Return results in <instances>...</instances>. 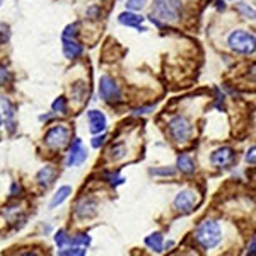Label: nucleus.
Segmentation results:
<instances>
[{"mask_svg":"<svg viewBox=\"0 0 256 256\" xmlns=\"http://www.w3.org/2000/svg\"><path fill=\"white\" fill-rule=\"evenodd\" d=\"M181 0H154L152 12H150V21L157 26H162V22H174L181 17Z\"/></svg>","mask_w":256,"mask_h":256,"instance_id":"obj_1","label":"nucleus"},{"mask_svg":"<svg viewBox=\"0 0 256 256\" xmlns=\"http://www.w3.org/2000/svg\"><path fill=\"white\" fill-rule=\"evenodd\" d=\"M195 239L198 241V244L203 250H212L222 239V232H220V227L215 220H205L201 222L198 229L195 231Z\"/></svg>","mask_w":256,"mask_h":256,"instance_id":"obj_2","label":"nucleus"},{"mask_svg":"<svg viewBox=\"0 0 256 256\" xmlns=\"http://www.w3.org/2000/svg\"><path fill=\"white\" fill-rule=\"evenodd\" d=\"M229 46H231L234 52L243 53V55H250L255 52V34L248 33V31L238 29L229 36Z\"/></svg>","mask_w":256,"mask_h":256,"instance_id":"obj_3","label":"nucleus"},{"mask_svg":"<svg viewBox=\"0 0 256 256\" xmlns=\"http://www.w3.org/2000/svg\"><path fill=\"white\" fill-rule=\"evenodd\" d=\"M62 43H64V53L68 60H75V58L82 55L84 48L79 43V40H77V24L65 28L64 36H62Z\"/></svg>","mask_w":256,"mask_h":256,"instance_id":"obj_4","label":"nucleus"},{"mask_svg":"<svg viewBox=\"0 0 256 256\" xmlns=\"http://www.w3.org/2000/svg\"><path fill=\"white\" fill-rule=\"evenodd\" d=\"M169 131H171V137H173L178 143H185V142H188L190 137H192L193 128L185 116H174V118L169 122Z\"/></svg>","mask_w":256,"mask_h":256,"instance_id":"obj_5","label":"nucleus"},{"mask_svg":"<svg viewBox=\"0 0 256 256\" xmlns=\"http://www.w3.org/2000/svg\"><path fill=\"white\" fill-rule=\"evenodd\" d=\"M70 140V130L65 125H57L50 128L48 133L45 135V143L50 149H62Z\"/></svg>","mask_w":256,"mask_h":256,"instance_id":"obj_6","label":"nucleus"},{"mask_svg":"<svg viewBox=\"0 0 256 256\" xmlns=\"http://www.w3.org/2000/svg\"><path fill=\"white\" fill-rule=\"evenodd\" d=\"M99 96H101V99H104L110 104L122 103V91H120L118 84L108 75L101 77V80H99Z\"/></svg>","mask_w":256,"mask_h":256,"instance_id":"obj_7","label":"nucleus"},{"mask_svg":"<svg viewBox=\"0 0 256 256\" xmlns=\"http://www.w3.org/2000/svg\"><path fill=\"white\" fill-rule=\"evenodd\" d=\"M195 205H196V193L192 192V190H183V192L178 193L176 198H174V207L181 213L193 212Z\"/></svg>","mask_w":256,"mask_h":256,"instance_id":"obj_8","label":"nucleus"},{"mask_svg":"<svg viewBox=\"0 0 256 256\" xmlns=\"http://www.w3.org/2000/svg\"><path fill=\"white\" fill-rule=\"evenodd\" d=\"M87 159V150L85 147L82 145V140L80 138H75L72 142V147H70V152H68V157H67V166L68 168H75V166H82Z\"/></svg>","mask_w":256,"mask_h":256,"instance_id":"obj_9","label":"nucleus"},{"mask_svg":"<svg viewBox=\"0 0 256 256\" xmlns=\"http://www.w3.org/2000/svg\"><path fill=\"white\" fill-rule=\"evenodd\" d=\"M236 154L231 147H220L210 156V162L215 168H229L234 162Z\"/></svg>","mask_w":256,"mask_h":256,"instance_id":"obj_10","label":"nucleus"},{"mask_svg":"<svg viewBox=\"0 0 256 256\" xmlns=\"http://www.w3.org/2000/svg\"><path fill=\"white\" fill-rule=\"evenodd\" d=\"M87 118H89V130H91V133L98 135L106 130V116L103 115V111L91 110L87 113Z\"/></svg>","mask_w":256,"mask_h":256,"instance_id":"obj_11","label":"nucleus"},{"mask_svg":"<svg viewBox=\"0 0 256 256\" xmlns=\"http://www.w3.org/2000/svg\"><path fill=\"white\" fill-rule=\"evenodd\" d=\"M96 212H98V203L92 198H84L75 205V215L79 219H89L96 215Z\"/></svg>","mask_w":256,"mask_h":256,"instance_id":"obj_12","label":"nucleus"},{"mask_svg":"<svg viewBox=\"0 0 256 256\" xmlns=\"http://www.w3.org/2000/svg\"><path fill=\"white\" fill-rule=\"evenodd\" d=\"M118 21H120V24L128 26V28H137L138 31H147L142 26L143 17H142V15H138V14H135V12H123V14H120Z\"/></svg>","mask_w":256,"mask_h":256,"instance_id":"obj_13","label":"nucleus"},{"mask_svg":"<svg viewBox=\"0 0 256 256\" xmlns=\"http://www.w3.org/2000/svg\"><path fill=\"white\" fill-rule=\"evenodd\" d=\"M55 178H57V169L53 168V166H45V168L38 173L36 180L43 188H48V186L55 181Z\"/></svg>","mask_w":256,"mask_h":256,"instance_id":"obj_14","label":"nucleus"},{"mask_svg":"<svg viewBox=\"0 0 256 256\" xmlns=\"http://www.w3.org/2000/svg\"><path fill=\"white\" fill-rule=\"evenodd\" d=\"M145 246H149L150 250L156 251V253H161L162 248H164V239H162L161 232H154V234L147 236V238H145Z\"/></svg>","mask_w":256,"mask_h":256,"instance_id":"obj_15","label":"nucleus"},{"mask_svg":"<svg viewBox=\"0 0 256 256\" xmlns=\"http://www.w3.org/2000/svg\"><path fill=\"white\" fill-rule=\"evenodd\" d=\"M72 193V188L70 186H62V188H58V192L55 193V196L50 201V208H57L58 205H62L65 200L68 198V195Z\"/></svg>","mask_w":256,"mask_h":256,"instance_id":"obj_16","label":"nucleus"},{"mask_svg":"<svg viewBox=\"0 0 256 256\" xmlns=\"http://www.w3.org/2000/svg\"><path fill=\"white\" fill-rule=\"evenodd\" d=\"M178 169L185 174H192L195 173V162H193V159L190 157L188 154H181V156L178 157Z\"/></svg>","mask_w":256,"mask_h":256,"instance_id":"obj_17","label":"nucleus"},{"mask_svg":"<svg viewBox=\"0 0 256 256\" xmlns=\"http://www.w3.org/2000/svg\"><path fill=\"white\" fill-rule=\"evenodd\" d=\"M108 157H110L111 161H120V159L127 157V147L123 145V143H116V145L110 147V150H108Z\"/></svg>","mask_w":256,"mask_h":256,"instance_id":"obj_18","label":"nucleus"},{"mask_svg":"<svg viewBox=\"0 0 256 256\" xmlns=\"http://www.w3.org/2000/svg\"><path fill=\"white\" fill-rule=\"evenodd\" d=\"M2 108L3 113H5L7 120H9V130L14 131V125H12V118H14V106L10 104V101L7 98H2Z\"/></svg>","mask_w":256,"mask_h":256,"instance_id":"obj_19","label":"nucleus"},{"mask_svg":"<svg viewBox=\"0 0 256 256\" xmlns=\"http://www.w3.org/2000/svg\"><path fill=\"white\" fill-rule=\"evenodd\" d=\"M55 243H57L58 250H62V248H65V246L70 244V238H68V234L64 231V229H60V231L55 234Z\"/></svg>","mask_w":256,"mask_h":256,"instance_id":"obj_20","label":"nucleus"},{"mask_svg":"<svg viewBox=\"0 0 256 256\" xmlns=\"http://www.w3.org/2000/svg\"><path fill=\"white\" fill-rule=\"evenodd\" d=\"M52 110L55 111V113H60V115H67V99L64 98V96H60L58 99H55V103L52 104Z\"/></svg>","mask_w":256,"mask_h":256,"instance_id":"obj_21","label":"nucleus"},{"mask_svg":"<svg viewBox=\"0 0 256 256\" xmlns=\"http://www.w3.org/2000/svg\"><path fill=\"white\" fill-rule=\"evenodd\" d=\"M58 255H62V256H84L85 250L82 246H75V248H70V250H64V248H62V251H58Z\"/></svg>","mask_w":256,"mask_h":256,"instance_id":"obj_22","label":"nucleus"},{"mask_svg":"<svg viewBox=\"0 0 256 256\" xmlns=\"http://www.w3.org/2000/svg\"><path fill=\"white\" fill-rule=\"evenodd\" d=\"M70 244H75V246H89L91 244V238L87 234H77L75 238H70Z\"/></svg>","mask_w":256,"mask_h":256,"instance_id":"obj_23","label":"nucleus"},{"mask_svg":"<svg viewBox=\"0 0 256 256\" xmlns=\"http://www.w3.org/2000/svg\"><path fill=\"white\" fill-rule=\"evenodd\" d=\"M238 10L241 12L244 17H248V19H255V10L251 9L248 3H238Z\"/></svg>","mask_w":256,"mask_h":256,"instance_id":"obj_24","label":"nucleus"},{"mask_svg":"<svg viewBox=\"0 0 256 256\" xmlns=\"http://www.w3.org/2000/svg\"><path fill=\"white\" fill-rule=\"evenodd\" d=\"M106 180H108V183H110L111 186H118V185L125 183V178H122L118 173H115V174H106Z\"/></svg>","mask_w":256,"mask_h":256,"instance_id":"obj_25","label":"nucleus"},{"mask_svg":"<svg viewBox=\"0 0 256 256\" xmlns=\"http://www.w3.org/2000/svg\"><path fill=\"white\" fill-rule=\"evenodd\" d=\"M147 0H127V7L130 10H140Z\"/></svg>","mask_w":256,"mask_h":256,"instance_id":"obj_26","label":"nucleus"},{"mask_svg":"<svg viewBox=\"0 0 256 256\" xmlns=\"http://www.w3.org/2000/svg\"><path fill=\"white\" fill-rule=\"evenodd\" d=\"M9 80H10V72L7 70L5 67H2V65H0V85L7 84Z\"/></svg>","mask_w":256,"mask_h":256,"instance_id":"obj_27","label":"nucleus"},{"mask_svg":"<svg viewBox=\"0 0 256 256\" xmlns=\"http://www.w3.org/2000/svg\"><path fill=\"white\" fill-rule=\"evenodd\" d=\"M104 140H106V135H104V133L98 135V137L92 138V147H94V149H99V147L104 143Z\"/></svg>","mask_w":256,"mask_h":256,"instance_id":"obj_28","label":"nucleus"},{"mask_svg":"<svg viewBox=\"0 0 256 256\" xmlns=\"http://www.w3.org/2000/svg\"><path fill=\"white\" fill-rule=\"evenodd\" d=\"M150 173H152V174H162V176H173L176 171H174V169H152Z\"/></svg>","mask_w":256,"mask_h":256,"instance_id":"obj_29","label":"nucleus"},{"mask_svg":"<svg viewBox=\"0 0 256 256\" xmlns=\"http://www.w3.org/2000/svg\"><path fill=\"white\" fill-rule=\"evenodd\" d=\"M246 162H250L251 166H255V147H251V150L246 156Z\"/></svg>","mask_w":256,"mask_h":256,"instance_id":"obj_30","label":"nucleus"},{"mask_svg":"<svg viewBox=\"0 0 256 256\" xmlns=\"http://www.w3.org/2000/svg\"><path fill=\"white\" fill-rule=\"evenodd\" d=\"M152 110H154L152 106H149V108H138V110H135L133 113H135V115H145L147 111H152Z\"/></svg>","mask_w":256,"mask_h":256,"instance_id":"obj_31","label":"nucleus"},{"mask_svg":"<svg viewBox=\"0 0 256 256\" xmlns=\"http://www.w3.org/2000/svg\"><path fill=\"white\" fill-rule=\"evenodd\" d=\"M0 125H2V116H0Z\"/></svg>","mask_w":256,"mask_h":256,"instance_id":"obj_32","label":"nucleus"},{"mask_svg":"<svg viewBox=\"0 0 256 256\" xmlns=\"http://www.w3.org/2000/svg\"><path fill=\"white\" fill-rule=\"evenodd\" d=\"M0 3H2V0H0Z\"/></svg>","mask_w":256,"mask_h":256,"instance_id":"obj_33","label":"nucleus"}]
</instances>
